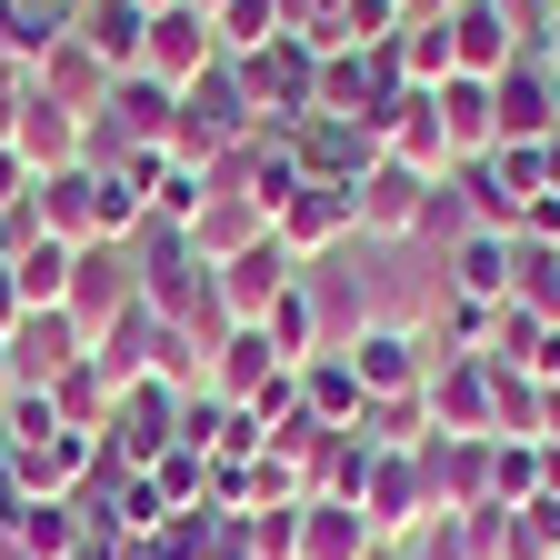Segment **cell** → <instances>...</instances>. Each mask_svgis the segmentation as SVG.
<instances>
[{"instance_id": "6da1fadb", "label": "cell", "mask_w": 560, "mask_h": 560, "mask_svg": "<svg viewBox=\"0 0 560 560\" xmlns=\"http://www.w3.org/2000/svg\"><path fill=\"white\" fill-rule=\"evenodd\" d=\"M70 320H81V340H101L120 311H140V250L130 241H81L70 250Z\"/></svg>"}, {"instance_id": "7a4b0ae2", "label": "cell", "mask_w": 560, "mask_h": 560, "mask_svg": "<svg viewBox=\"0 0 560 560\" xmlns=\"http://www.w3.org/2000/svg\"><path fill=\"white\" fill-rule=\"evenodd\" d=\"M11 151H21L31 180H40V171H70V161L91 151V120H81V110H60L50 91L21 81V91H11Z\"/></svg>"}, {"instance_id": "3957f363", "label": "cell", "mask_w": 560, "mask_h": 560, "mask_svg": "<svg viewBox=\"0 0 560 560\" xmlns=\"http://www.w3.org/2000/svg\"><path fill=\"white\" fill-rule=\"evenodd\" d=\"M521 50L530 40H521V21L501 0H451V81H501Z\"/></svg>"}, {"instance_id": "277c9868", "label": "cell", "mask_w": 560, "mask_h": 560, "mask_svg": "<svg viewBox=\"0 0 560 560\" xmlns=\"http://www.w3.org/2000/svg\"><path fill=\"white\" fill-rule=\"evenodd\" d=\"M0 361H11V390H50L70 361H81V320L70 311H21L0 330Z\"/></svg>"}, {"instance_id": "5b68a950", "label": "cell", "mask_w": 560, "mask_h": 560, "mask_svg": "<svg viewBox=\"0 0 560 560\" xmlns=\"http://www.w3.org/2000/svg\"><path fill=\"white\" fill-rule=\"evenodd\" d=\"M210 60H221V31H210V11H190V0H171V11H151V40H140V70H151L161 91L200 81Z\"/></svg>"}, {"instance_id": "8992f818", "label": "cell", "mask_w": 560, "mask_h": 560, "mask_svg": "<svg viewBox=\"0 0 560 560\" xmlns=\"http://www.w3.org/2000/svg\"><path fill=\"white\" fill-rule=\"evenodd\" d=\"M490 110H501V140H530V151H540V140L560 130V70L540 50H521L501 81H490Z\"/></svg>"}, {"instance_id": "52a82bcc", "label": "cell", "mask_w": 560, "mask_h": 560, "mask_svg": "<svg viewBox=\"0 0 560 560\" xmlns=\"http://www.w3.org/2000/svg\"><path fill=\"white\" fill-rule=\"evenodd\" d=\"M381 161H400V171H420V180H441L451 171V120H441V91H400L390 101V120H381Z\"/></svg>"}, {"instance_id": "ba28073f", "label": "cell", "mask_w": 560, "mask_h": 560, "mask_svg": "<svg viewBox=\"0 0 560 560\" xmlns=\"http://www.w3.org/2000/svg\"><path fill=\"white\" fill-rule=\"evenodd\" d=\"M291 161H301V180H330V190H350L371 161H381V130H361V120H330V110H311L301 130H291Z\"/></svg>"}, {"instance_id": "9c48e42d", "label": "cell", "mask_w": 560, "mask_h": 560, "mask_svg": "<svg viewBox=\"0 0 560 560\" xmlns=\"http://www.w3.org/2000/svg\"><path fill=\"white\" fill-rule=\"evenodd\" d=\"M210 270H221V311H241V320H260L280 291H291V250H280V231H260V241H241L231 260H210Z\"/></svg>"}, {"instance_id": "30bf717a", "label": "cell", "mask_w": 560, "mask_h": 560, "mask_svg": "<svg viewBox=\"0 0 560 560\" xmlns=\"http://www.w3.org/2000/svg\"><path fill=\"white\" fill-rule=\"evenodd\" d=\"M431 190L441 180H420V171H400V161H371L361 180H350V210H361V231H420V210H431Z\"/></svg>"}, {"instance_id": "8fae6325", "label": "cell", "mask_w": 560, "mask_h": 560, "mask_svg": "<svg viewBox=\"0 0 560 560\" xmlns=\"http://www.w3.org/2000/svg\"><path fill=\"white\" fill-rule=\"evenodd\" d=\"M110 81H120V70H110V60L91 50V40H50V50L31 60V91H50L60 110H81V120H91V110L110 101Z\"/></svg>"}, {"instance_id": "7c38bea8", "label": "cell", "mask_w": 560, "mask_h": 560, "mask_svg": "<svg viewBox=\"0 0 560 560\" xmlns=\"http://www.w3.org/2000/svg\"><path fill=\"white\" fill-rule=\"evenodd\" d=\"M270 231H280V250H291V260H311V250H330V241L361 231V210H350V190H330V180H301L291 210H280Z\"/></svg>"}, {"instance_id": "4fadbf2b", "label": "cell", "mask_w": 560, "mask_h": 560, "mask_svg": "<svg viewBox=\"0 0 560 560\" xmlns=\"http://www.w3.org/2000/svg\"><path fill=\"white\" fill-rule=\"evenodd\" d=\"M70 40H91L110 70H140V40H151V11L140 0H70Z\"/></svg>"}, {"instance_id": "5bb4252c", "label": "cell", "mask_w": 560, "mask_h": 560, "mask_svg": "<svg viewBox=\"0 0 560 560\" xmlns=\"http://www.w3.org/2000/svg\"><path fill=\"white\" fill-rule=\"evenodd\" d=\"M441 120H451V171L501 151V110H490V81H441Z\"/></svg>"}, {"instance_id": "9a60e30c", "label": "cell", "mask_w": 560, "mask_h": 560, "mask_svg": "<svg viewBox=\"0 0 560 560\" xmlns=\"http://www.w3.org/2000/svg\"><path fill=\"white\" fill-rule=\"evenodd\" d=\"M210 31H221V60H241V50L280 40V0H221V11H210Z\"/></svg>"}, {"instance_id": "2e32d148", "label": "cell", "mask_w": 560, "mask_h": 560, "mask_svg": "<svg viewBox=\"0 0 560 560\" xmlns=\"http://www.w3.org/2000/svg\"><path fill=\"white\" fill-rule=\"evenodd\" d=\"M451 270H460V291H470V301H490V291H501V270H511V231H470Z\"/></svg>"}, {"instance_id": "e0dca14e", "label": "cell", "mask_w": 560, "mask_h": 560, "mask_svg": "<svg viewBox=\"0 0 560 560\" xmlns=\"http://www.w3.org/2000/svg\"><path fill=\"white\" fill-rule=\"evenodd\" d=\"M350 371H361V390H381V381H410V340H400V330L350 340Z\"/></svg>"}, {"instance_id": "ac0fdd59", "label": "cell", "mask_w": 560, "mask_h": 560, "mask_svg": "<svg viewBox=\"0 0 560 560\" xmlns=\"http://www.w3.org/2000/svg\"><path fill=\"white\" fill-rule=\"evenodd\" d=\"M311 560H361V521H350V511H320L311 521Z\"/></svg>"}, {"instance_id": "d6986e66", "label": "cell", "mask_w": 560, "mask_h": 560, "mask_svg": "<svg viewBox=\"0 0 560 560\" xmlns=\"http://www.w3.org/2000/svg\"><path fill=\"white\" fill-rule=\"evenodd\" d=\"M31 60H21V0H0V91H21Z\"/></svg>"}, {"instance_id": "ffe728a7", "label": "cell", "mask_w": 560, "mask_h": 560, "mask_svg": "<svg viewBox=\"0 0 560 560\" xmlns=\"http://www.w3.org/2000/svg\"><path fill=\"white\" fill-rule=\"evenodd\" d=\"M21 200H31V171H21V151H11V140H0V221H11Z\"/></svg>"}, {"instance_id": "44dd1931", "label": "cell", "mask_w": 560, "mask_h": 560, "mask_svg": "<svg viewBox=\"0 0 560 560\" xmlns=\"http://www.w3.org/2000/svg\"><path fill=\"white\" fill-rule=\"evenodd\" d=\"M501 11H511V21H521V40H540V21H550V11H560V0H501Z\"/></svg>"}, {"instance_id": "7402d4cb", "label": "cell", "mask_w": 560, "mask_h": 560, "mask_svg": "<svg viewBox=\"0 0 560 560\" xmlns=\"http://www.w3.org/2000/svg\"><path fill=\"white\" fill-rule=\"evenodd\" d=\"M540 190H560V130L540 140Z\"/></svg>"}, {"instance_id": "603a6c76", "label": "cell", "mask_w": 560, "mask_h": 560, "mask_svg": "<svg viewBox=\"0 0 560 560\" xmlns=\"http://www.w3.org/2000/svg\"><path fill=\"white\" fill-rule=\"evenodd\" d=\"M530 50H540V60H550V70H560V11H550V21H540V40H530Z\"/></svg>"}, {"instance_id": "cb8c5ba5", "label": "cell", "mask_w": 560, "mask_h": 560, "mask_svg": "<svg viewBox=\"0 0 560 560\" xmlns=\"http://www.w3.org/2000/svg\"><path fill=\"white\" fill-rule=\"evenodd\" d=\"M140 11H171V0H140Z\"/></svg>"}]
</instances>
